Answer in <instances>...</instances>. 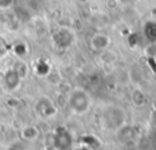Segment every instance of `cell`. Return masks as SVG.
I'll return each mask as SVG.
<instances>
[{"label": "cell", "instance_id": "1", "mask_svg": "<svg viewBox=\"0 0 156 150\" xmlns=\"http://www.w3.org/2000/svg\"><path fill=\"white\" fill-rule=\"evenodd\" d=\"M102 122L106 129L118 130L126 122V113L118 106H107L102 112Z\"/></svg>", "mask_w": 156, "mask_h": 150}, {"label": "cell", "instance_id": "2", "mask_svg": "<svg viewBox=\"0 0 156 150\" xmlns=\"http://www.w3.org/2000/svg\"><path fill=\"white\" fill-rule=\"evenodd\" d=\"M90 105H91V99L84 89L77 88L71 91L68 96V106L74 113L77 115L85 113L90 109Z\"/></svg>", "mask_w": 156, "mask_h": 150}, {"label": "cell", "instance_id": "3", "mask_svg": "<svg viewBox=\"0 0 156 150\" xmlns=\"http://www.w3.org/2000/svg\"><path fill=\"white\" fill-rule=\"evenodd\" d=\"M72 135L71 133L65 129L63 127H60L55 135H54V146L56 150H71L72 149Z\"/></svg>", "mask_w": 156, "mask_h": 150}, {"label": "cell", "instance_id": "4", "mask_svg": "<svg viewBox=\"0 0 156 150\" xmlns=\"http://www.w3.org/2000/svg\"><path fill=\"white\" fill-rule=\"evenodd\" d=\"M35 112L43 118H50L56 115L57 109L49 98L44 96V98H40L35 102Z\"/></svg>", "mask_w": 156, "mask_h": 150}, {"label": "cell", "instance_id": "5", "mask_svg": "<svg viewBox=\"0 0 156 150\" xmlns=\"http://www.w3.org/2000/svg\"><path fill=\"white\" fill-rule=\"evenodd\" d=\"M111 39L105 33H96L90 38V46L95 51H105L108 49Z\"/></svg>", "mask_w": 156, "mask_h": 150}, {"label": "cell", "instance_id": "6", "mask_svg": "<svg viewBox=\"0 0 156 150\" xmlns=\"http://www.w3.org/2000/svg\"><path fill=\"white\" fill-rule=\"evenodd\" d=\"M21 76L16 72V70L12 67V68H9L6 72H5V76H4V83H5V87L10 90V91H15L18 89V87L21 85Z\"/></svg>", "mask_w": 156, "mask_h": 150}, {"label": "cell", "instance_id": "7", "mask_svg": "<svg viewBox=\"0 0 156 150\" xmlns=\"http://www.w3.org/2000/svg\"><path fill=\"white\" fill-rule=\"evenodd\" d=\"M72 34L68 29H58L55 34H54V41L58 45V46H62V48H66V46H69V44L72 43Z\"/></svg>", "mask_w": 156, "mask_h": 150}, {"label": "cell", "instance_id": "8", "mask_svg": "<svg viewBox=\"0 0 156 150\" xmlns=\"http://www.w3.org/2000/svg\"><path fill=\"white\" fill-rule=\"evenodd\" d=\"M144 34L150 41H156V22H146L144 26Z\"/></svg>", "mask_w": 156, "mask_h": 150}, {"label": "cell", "instance_id": "9", "mask_svg": "<svg viewBox=\"0 0 156 150\" xmlns=\"http://www.w3.org/2000/svg\"><path fill=\"white\" fill-rule=\"evenodd\" d=\"M39 135V130L35 126H27L22 130V137L27 140H34Z\"/></svg>", "mask_w": 156, "mask_h": 150}, {"label": "cell", "instance_id": "10", "mask_svg": "<svg viewBox=\"0 0 156 150\" xmlns=\"http://www.w3.org/2000/svg\"><path fill=\"white\" fill-rule=\"evenodd\" d=\"M132 101H133L134 105H136V106L144 105V102H145V95H144V93H143L141 90H139V89H135V90L132 93Z\"/></svg>", "mask_w": 156, "mask_h": 150}, {"label": "cell", "instance_id": "11", "mask_svg": "<svg viewBox=\"0 0 156 150\" xmlns=\"http://www.w3.org/2000/svg\"><path fill=\"white\" fill-rule=\"evenodd\" d=\"M15 70H16V72L21 76V78H24L26 76H27V72H28V67H27V65L23 62V61H18V62H16V65H15V67H13Z\"/></svg>", "mask_w": 156, "mask_h": 150}, {"label": "cell", "instance_id": "12", "mask_svg": "<svg viewBox=\"0 0 156 150\" xmlns=\"http://www.w3.org/2000/svg\"><path fill=\"white\" fill-rule=\"evenodd\" d=\"M15 52L18 55V56H24L27 54V48H26V44L23 43H20L15 46Z\"/></svg>", "mask_w": 156, "mask_h": 150}, {"label": "cell", "instance_id": "13", "mask_svg": "<svg viewBox=\"0 0 156 150\" xmlns=\"http://www.w3.org/2000/svg\"><path fill=\"white\" fill-rule=\"evenodd\" d=\"M119 5V0H106L105 1V6L108 10H116Z\"/></svg>", "mask_w": 156, "mask_h": 150}, {"label": "cell", "instance_id": "14", "mask_svg": "<svg viewBox=\"0 0 156 150\" xmlns=\"http://www.w3.org/2000/svg\"><path fill=\"white\" fill-rule=\"evenodd\" d=\"M11 4V0H0V9H6Z\"/></svg>", "mask_w": 156, "mask_h": 150}, {"label": "cell", "instance_id": "15", "mask_svg": "<svg viewBox=\"0 0 156 150\" xmlns=\"http://www.w3.org/2000/svg\"><path fill=\"white\" fill-rule=\"evenodd\" d=\"M6 52V45L4 44V40L0 39V56H2Z\"/></svg>", "mask_w": 156, "mask_h": 150}, {"label": "cell", "instance_id": "16", "mask_svg": "<svg viewBox=\"0 0 156 150\" xmlns=\"http://www.w3.org/2000/svg\"><path fill=\"white\" fill-rule=\"evenodd\" d=\"M74 150H93V149L89 145H82V146H79V148H77Z\"/></svg>", "mask_w": 156, "mask_h": 150}, {"label": "cell", "instance_id": "17", "mask_svg": "<svg viewBox=\"0 0 156 150\" xmlns=\"http://www.w3.org/2000/svg\"><path fill=\"white\" fill-rule=\"evenodd\" d=\"M80 1H87V0H80Z\"/></svg>", "mask_w": 156, "mask_h": 150}]
</instances>
